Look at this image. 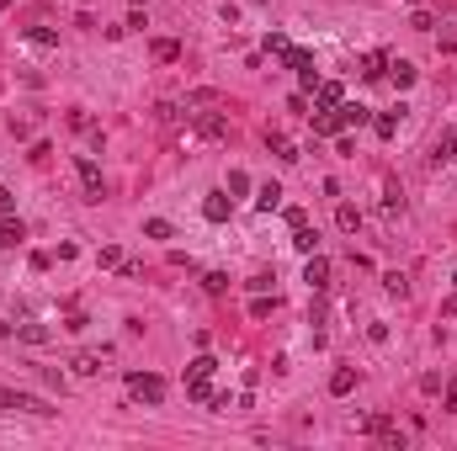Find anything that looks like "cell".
Instances as JSON below:
<instances>
[{"instance_id": "6da1fadb", "label": "cell", "mask_w": 457, "mask_h": 451, "mask_svg": "<svg viewBox=\"0 0 457 451\" xmlns=\"http://www.w3.org/2000/svg\"><path fill=\"white\" fill-rule=\"evenodd\" d=\"M0 409L6 414H59V409L49 404V398H37V393H16V388H0Z\"/></svg>"}, {"instance_id": "7a4b0ae2", "label": "cell", "mask_w": 457, "mask_h": 451, "mask_svg": "<svg viewBox=\"0 0 457 451\" xmlns=\"http://www.w3.org/2000/svg\"><path fill=\"white\" fill-rule=\"evenodd\" d=\"M128 393L139 404H165V382H160L155 372H128Z\"/></svg>"}, {"instance_id": "3957f363", "label": "cell", "mask_w": 457, "mask_h": 451, "mask_svg": "<svg viewBox=\"0 0 457 451\" xmlns=\"http://www.w3.org/2000/svg\"><path fill=\"white\" fill-rule=\"evenodd\" d=\"M186 117H192L197 138H228V117L224 112H186Z\"/></svg>"}, {"instance_id": "277c9868", "label": "cell", "mask_w": 457, "mask_h": 451, "mask_svg": "<svg viewBox=\"0 0 457 451\" xmlns=\"http://www.w3.org/2000/svg\"><path fill=\"white\" fill-rule=\"evenodd\" d=\"M75 170H80L85 202H101V191H107V186H101V165H96V159H91V155H80V159H75Z\"/></svg>"}, {"instance_id": "5b68a950", "label": "cell", "mask_w": 457, "mask_h": 451, "mask_svg": "<svg viewBox=\"0 0 457 451\" xmlns=\"http://www.w3.org/2000/svg\"><path fill=\"white\" fill-rule=\"evenodd\" d=\"M303 282H309L314 292H325V287H330V261L319 255V249H314V255H309V266H303Z\"/></svg>"}, {"instance_id": "8992f818", "label": "cell", "mask_w": 457, "mask_h": 451, "mask_svg": "<svg viewBox=\"0 0 457 451\" xmlns=\"http://www.w3.org/2000/svg\"><path fill=\"white\" fill-rule=\"evenodd\" d=\"M22 239H27V223H22V218H11V213H6V218H0V249H16Z\"/></svg>"}, {"instance_id": "52a82bcc", "label": "cell", "mask_w": 457, "mask_h": 451, "mask_svg": "<svg viewBox=\"0 0 457 451\" xmlns=\"http://www.w3.org/2000/svg\"><path fill=\"white\" fill-rule=\"evenodd\" d=\"M228 213H234V202H228L224 191H213V197L202 202V218H207V223H228Z\"/></svg>"}, {"instance_id": "ba28073f", "label": "cell", "mask_w": 457, "mask_h": 451, "mask_svg": "<svg viewBox=\"0 0 457 451\" xmlns=\"http://www.w3.org/2000/svg\"><path fill=\"white\" fill-rule=\"evenodd\" d=\"M340 122H346V128H367V122H373V112H367V107H361V101H340Z\"/></svg>"}, {"instance_id": "9c48e42d", "label": "cell", "mask_w": 457, "mask_h": 451, "mask_svg": "<svg viewBox=\"0 0 457 451\" xmlns=\"http://www.w3.org/2000/svg\"><path fill=\"white\" fill-rule=\"evenodd\" d=\"M340 128H346L340 112H319V117H314V138H340Z\"/></svg>"}, {"instance_id": "30bf717a", "label": "cell", "mask_w": 457, "mask_h": 451, "mask_svg": "<svg viewBox=\"0 0 457 451\" xmlns=\"http://www.w3.org/2000/svg\"><path fill=\"white\" fill-rule=\"evenodd\" d=\"M101 361H107V351H80V356H75L70 367L80 372V377H96V372H101Z\"/></svg>"}, {"instance_id": "8fae6325", "label": "cell", "mask_w": 457, "mask_h": 451, "mask_svg": "<svg viewBox=\"0 0 457 451\" xmlns=\"http://www.w3.org/2000/svg\"><path fill=\"white\" fill-rule=\"evenodd\" d=\"M388 80H394L399 91H409V85H415V64L409 59H388Z\"/></svg>"}, {"instance_id": "7c38bea8", "label": "cell", "mask_w": 457, "mask_h": 451, "mask_svg": "<svg viewBox=\"0 0 457 451\" xmlns=\"http://www.w3.org/2000/svg\"><path fill=\"white\" fill-rule=\"evenodd\" d=\"M351 388H356V367H335L330 372V393H335V398H346Z\"/></svg>"}, {"instance_id": "4fadbf2b", "label": "cell", "mask_w": 457, "mask_h": 451, "mask_svg": "<svg viewBox=\"0 0 457 451\" xmlns=\"http://www.w3.org/2000/svg\"><path fill=\"white\" fill-rule=\"evenodd\" d=\"M446 159H457V133L446 128L442 138H436V149H431V165H446Z\"/></svg>"}, {"instance_id": "5bb4252c", "label": "cell", "mask_w": 457, "mask_h": 451, "mask_svg": "<svg viewBox=\"0 0 457 451\" xmlns=\"http://www.w3.org/2000/svg\"><path fill=\"white\" fill-rule=\"evenodd\" d=\"M388 59H394V53H367V59H361V80H383Z\"/></svg>"}, {"instance_id": "9a60e30c", "label": "cell", "mask_w": 457, "mask_h": 451, "mask_svg": "<svg viewBox=\"0 0 457 451\" xmlns=\"http://www.w3.org/2000/svg\"><path fill=\"white\" fill-rule=\"evenodd\" d=\"M149 53H155L160 64H176V59H181V43H176V37H155V43H149Z\"/></svg>"}, {"instance_id": "2e32d148", "label": "cell", "mask_w": 457, "mask_h": 451, "mask_svg": "<svg viewBox=\"0 0 457 451\" xmlns=\"http://www.w3.org/2000/svg\"><path fill=\"white\" fill-rule=\"evenodd\" d=\"M255 207H261V213H277V207H282V186H277V181L255 191Z\"/></svg>"}, {"instance_id": "e0dca14e", "label": "cell", "mask_w": 457, "mask_h": 451, "mask_svg": "<svg viewBox=\"0 0 457 451\" xmlns=\"http://www.w3.org/2000/svg\"><path fill=\"white\" fill-rule=\"evenodd\" d=\"M314 96H319V107H340V101H346V91H340L335 80H319V85H314Z\"/></svg>"}, {"instance_id": "ac0fdd59", "label": "cell", "mask_w": 457, "mask_h": 451, "mask_svg": "<svg viewBox=\"0 0 457 451\" xmlns=\"http://www.w3.org/2000/svg\"><path fill=\"white\" fill-rule=\"evenodd\" d=\"M16 334H22L27 345H49V340H53V329H49V324H16Z\"/></svg>"}, {"instance_id": "d6986e66", "label": "cell", "mask_w": 457, "mask_h": 451, "mask_svg": "<svg viewBox=\"0 0 457 451\" xmlns=\"http://www.w3.org/2000/svg\"><path fill=\"white\" fill-rule=\"evenodd\" d=\"M399 117H404V107H394V112H383V117H373L378 138H394V133H399Z\"/></svg>"}, {"instance_id": "ffe728a7", "label": "cell", "mask_w": 457, "mask_h": 451, "mask_svg": "<svg viewBox=\"0 0 457 451\" xmlns=\"http://www.w3.org/2000/svg\"><path fill=\"white\" fill-rule=\"evenodd\" d=\"M335 223H340V234H356V228H361V213H356L351 202H340V207H335Z\"/></svg>"}, {"instance_id": "44dd1931", "label": "cell", "mask_w": 457, "mask_h": 451, "mask_svg": "<svg viewBox=\"0 0 457 451\" xmlns=\"http://www.w3.org/2000/svg\"><path fill=\"white\" fill-rule=\"evenodd\" d=\"M266 143H271V155H277V159H288V165H292V159H303L298 149H292V143L282 138V133H266Z\"/></svg>"}, {"instance_id": "7402d4cb", "label": "cell", "mask_w": 457, "mask_h": 451, "mask_svg": "<svg viewBox=\"0 0 457 451\" xmlns=\"http://www.w3.org/2000/svg\"><path fill=\"white\" fill-rule=\"evenodd\" d=\"M292 244H298L303 255H314V249H319V234H314V228L303 223V228H292Z\"/></svg>"}, {"instance_id": "603a6c76", "label": "cell", "mask_w": 457, "mask_h": 451, "mask_svg": "<svg viewBox=\"0 0 457 451\" xmlns=\"http://www.w3.org/2000/svg\"><path fill=\"white\" fill-rule=\"evenodd\" d=\"M27 43H37V48H53V43H59V32H53V27H27Z\"/></svg>"}, {"instance_id": "cb8c5ba5", "label": "cell", "mask_w": 457, "mask_h": 451, "mask_svg": "<svg viewBox=\"0 0 457 451\" xmlns=\"http://www.w3.org/2000/svg\"><path fill=\"white\" fill-rule=\"evenodd\" d=\"M282 59H288V70H309V64H314V53H303V48H288Z\"/></svg>"}, {"instance_id": "d4e9b609", "label": "cell", "mask_w": 457, "mask_h": 451, "mask_svg": "<svg viewBox=\"0 0 457 451\" xmlns=\"http://www.w3.org/2000/svg\"><path fill=\"white\" fill-rule=\"evenodd\" d=\"M213 372H218V361H213V356H197V361H192V372H186V377H213Z\"/></svg>"}, {"instance_id": "484cf974", "label": "cell", "mask_w": 457, "mask_h": 451, "mask_svg": "<svg viewBox=\"0 0 457 451\" xmlns=\"http://www.w3.org/2000/svg\"><path fill=\"white\" fill-rule=\"evenodd\" d=\"M383 287H388V292H394V297H404V292H409V282H404V271H388V276H383Z\"/></svg>"}, {"instance_id": "4316f807", "label": "cell", "mask_w": 457, "mask_h": 451, "mask_svg": "<svg viewBox=\"0 0 457 451\" xmlns=\"http://www.w3.org/2000/svg\"><path fill=\"white\" fill-rule=\"evenodd\" d=\"M144 234H149V239H170V223H165V218H149Z\"/></svg>"}, {"instance_id": "83f0119b", "label": "cell", "mask_w": 457, "mask_h": 451, "mask_svg": "<svg viewBox=\"0 0 457 451\" xmlns=\"http://www.w3.org/2000/svg\"><path fill=\"white\" fill-rule=\"evenodd\" d=\"M288 48H292V43H288L282 32H266V53H288Z\"/></svg>"}, {"instance_id": "f1b7e54d", "label": "cell", "mask_w": 457, "mask_h": 451, "mask_svg": "<svg viewBox=\"0 0 457 451\" xmlns=\"http://www.w3.org/2000/svg\"><path fill=\"white\" fill-rule=\"evenodd\" d=\"M409 27H415V32H431L436 16H431V11H415V16H409Z\"/></svg>"}, {"instance_id": "f546056e", "label": "cell", "mask_w": 457, "mask_h": 451, "mask_svg": "<svg viewBox=\"0 0 457 451\" xmlns=\"http://www.w3.org/2000/svg\"><path fill=\"white\" fill-rule=\"evenodd\" d=\"M202 287H207V292H213V297H218V292H228V276H224V271H213V276H207V282H202Z\"/></svg>"}, {"instance_id": "4dcf8cb0", "label": "cell", "mask_w": 457, "mask_h": 451, "mask_svg": "<svg viewBox=\"0 0 457 451\" xmlns=\"http://www.w3.org/2000/svg\"><path fill=\"white\" fill-rule=\"evenodd\" d=\"M228 191H250V176L245 170H228Z\"/></svg>"}, {"instance_id": "1f68e13d", "label": "cell", "mask_w": 457, "mask_h": 451, "mask_svg": "<svg viewBox=\"0 0 457 451\" xmlns=\"http://www.w3.org/2000/svg\"><path fill=\"white\" fill-rule=\"evenodd\" d=\"M70 128H75V133H91V128H96V122L85 117V112H70Z\"/></svg>"}, {"instance_id": "d6a6232c", "label": "cell", "mask_w": 457, "mask_h": 451, "mask_svg": "<svg viewBox=\"0 0 457 451\" xmlns=\"http://www.w3.org/2000/svg\"><path fill=\"white\" fill-rule=\"evenodd\" d=\"M11 207H16V197H11V191H6V186H0V218L11 213Z\"/></svg>"}, {"instance_id": "836d02e7", "label": "cell", "mask_w": 457, "mask_h": 451, "mask_svg": "<svg viewBox=\"0 0 457 451\" xmlns=\"http://www.w3.org/2000/svg\"><path fill=\"white\" fill-rule=\"evenodd\" d=\"M446 409L457 414V382H446Z\"/></svg>"}, {"instance_id": "e575fe53", "label": "cell", "mask_w": 457, "mask_h": 451, "mask_svg": "<svg viewBox=\"0 0 457 451\" xmlns=\"http://www.w3.org/2000/svg\"><path fill=\"white\" fill-rule=\"evenodd\" d=\"M452 287H457V282H452Z\"/></svg>"}]
</instances>
